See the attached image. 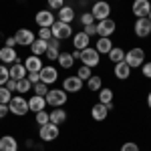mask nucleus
<instances>
[{
	"mask_svg": "<svg viewBox=\"0 0 151 151\" xmlns=\"http://www.w3.org/2000/svg\"><path fill=\"white\" fill-rule=\"evenodd\" d=\"M147 107L151 109V91H149V95H147Z\"/></svg>",
	"mask_w": 151,
	"mask_h": 151,
	"instance_id": "nucleus-49",
	"label": "nucleus"
},
{
	"mask_svg": "<svg viewBox=\"0 0 151 151\" xmlns=\"http://www.w3.org/2000/svg\"><path fill=\"white\" fill-rule=\"evenodd\" d=\"M50 32H52V38H57V40H67L73 36V26L67 22H60V20H55V24L50 26Z\"/></svg>",
	"mask_w": 151,
	"mask_h": 151,
	"instance_id": "nucleus-4",
	"label": "nucleus"
},
{
	"mask_svg": "<svg viewBox=\"0 0 151 151\" xmlns=\"http://www.w3.org/2000/svg\"><path fill=\"white\" fill-rule=\"evenodd\" d=\"M0 151H18V141L12 135H4L0 137Z\"/></svg>",
	"mask_w": 151,
	"mask_h": 151,
	"instance_id": "nucleus-23",
	"label": "nucleus"
},
{
	"mask_svg": "<svg viewBox=\"0 0 151 151\" xmlns=\"http://www.w3.org/2000/svg\"><path fill=\"white\" fill-rule=\"evenodd\" d=\"M87 89H89L91 93L101 91V89H103V79H101V77H97V75H91V79L87 81Z\"/></svg>",
	"mask_w": 151,
	"mask_h": 151,
	"instance_id": "nucleus-27",
	"label": "nucleus"
},
{
	"mask_svg": "<svg viewBox=\"0 0 151 151\" xmlns=\"http://www.w3.org/2000/svg\"><path fill=\"white\" fill-rule=\"evenodd\" d=\"M16 60H20L18 55H16V50L10 47H2L0 48V63L2 65H12V63H16Z\"/></svg>",
	"mask_w": 151,
	"mask_h": 151,
	"instance_id": "nucleus-15",
	"label": "nucleus"
},
{
	"mask_svg": "<svg viewBox=\"0 0 151 151\" xmlns=\"http://www.w3.org/2000/svg\"><path fill=\"white\" fill-rule=\"evenodd\" d=\"M91 75H93V73H91V67H85V65H81V69L77 70V77H79L83 83L89 81V79H91Z\"/></svg>",
	"mask_w": 151,
	"mask_h": 151,
	"instance_id": "nucleus-32",
	"label": "nucleus"
},
{
	"mask_svg": "<svg viewBox=\"0 0 151 151\" xmlns=\"http://www.w3.org/2000/svg\"><path fill=\"white\" fill-rule=\"evenodd\" d=\"M48 48V42L47 40H42V38H35L32 40V45H30V55H36V57H40V55H45Z\"/></svg>",
	"mask_w": 151,
	"mask_h": 151,
	"instance_id": "nucleus-25",
	"label": "nucleus"
},
{
	"mask_svg": "<svg viewBox=\"0 0 151 151\" xmlns=\"http://www.w3.org/2000/svg\"><path fill=\"white\" fill-rule=\"evenodd\" d=\"M32 89V85H30V81L24 77V79H20V81H16V93H28Z\"/></svg>",
	"mask_w": 151,
	"mask_h": 151,
	"instance_id": "nucleus-31",
	"label": "nucleus"
},
{
	"mask_svg": "<svg viewBox=\"0 0 151 151\" xmlns=\"http://www.w3.org/2000/svg\"><path fill=\"white\" fill-rule=\"evenodd\" d=\"M47 2H48V8L50 10H58V8L65 6V0H47Z\"/></svg>",
	"mask_w": 151,
	"mask_h": 151,
	"instance_id": "nucleus-40",
	"label": "nucleus"
},
{
	"mask_svg": "<svg viewBox=\"0 0 151 151\" xmlns=\"http://www.w3.org/2000/svg\"><path fill=\"white\" fill-rule=\"evenodd\" d=\"M35 119H36V125H47L48 123V113L47 111H38Z\"/></svg>",
	"mask_w": 151,
	"mask_h": 151,
	"instance_id": "nucleus-37",
	"label": "nucleus"
},
{
	"mask_svg": "<svg viewBox=\"0 0 151 151\" xmlns=\"http://www.w3.org/2000/svg\"><path fill=\"white\" fill-rule=\"evenodd\" d=\"M22 65H24V69H26V73H38V70L45 67L42 60H40V57H36V55H30Z\"/></svg>",
	"mask_w": 151,
	"mask_h": 151,
	"instance_id": "nucleus-16",
	"label": "nucleus"
},
{
	"mask_svg": "<svg viewBox=\"0 0 151 151\" xmlns=\"http://www.w3.org/2000/svg\"><path fill=\"white\" fill-rule=\"evenodd\" d=\"M38 135H40V139L42 141H55L60 135V131H58V125H55V123H50L48 121L47 125H40V131H38Z\"/></svg>",
	"mask_w": 151,
	"mask_h": 151,
	"instance_id": "nucleus-7",
	"label": "nucleus"
},
{
	"mask_svg": "<svg viewBox=\"0 0 151 151\" xmlns=\"http://www.w3.org/2000/svg\"><path fill=\"white\" fill-rule=\"evenodd\" d=\"M16 45H20V47H30L32 45V40H35V35H32V30H28V28H18L16 30Z\"/></svg>",
	"mask_w": 151,
	"mask_h": 151,
	"instance_id": "nucleus-14",
	"label": "nucleus"
},
{
	"mask_svg": "<svg viewBox=\"0 0 151 151\" xmlns=\"http://www.w3.org/2000/svg\"><path fill=\"white\" fill-rule=\"evenodd\" d=\"M8 111L16 117H24L28 113V99H24L22 95H16L12 97L10 103H8Z\"/></svg>",
	"mask_w": 151,
	"mask_h": 151,
	"instance_id": "nucleus-2",
	"label": "nucleus"
},
{
	"mask_svg": "<svg viewBox=\"0 0 151 151\" xmlns=\"http://www.w3.org/2000/svg\"><path fill=\"white\" fill-rule=\"evenodd\" d=\"M4 87H6V89H8V91H12V93H14V91H16V81H12V79H8V81H6V85H4Z\"/></svg>",
	"mask_w": 151,
	"mask_h": 151,
	"instance_id": "nucleus-46",
	"label": "nucleus"
},
{
	"mask_svg": "<svg viewBox=\"0 0 151 151\" xmlns=\"http://www.w3.org/2000/svg\"><path fill=\"white\" fill-rule=\"evenodd\" d=\"M38 75H40V83H45V85H55L58 79V70L55 67H42L38 70Z\"/></svg>",
	"mask_w": 151,
	"mask_h": 151,
	"instance_id": "nucleus-13",
	"label": "nucleus"
},
{
	"mask_svg": "<svg viewBox=\"0 0 151 151\" xmlns=\"http://www.w3.org/2000/svg\"><path fill=\"white\" fill-rule=\"evenodd\" d=\"M133 30H135V35L139 36V38H145V36L151 35V20L145 16V18H137L135 20V26H133Z\"/></svg>",
	"mask_w": 151,
	"mask_h": 151,
	"instance_id": "nucleus-11",
	"label": "nucleus"
},
{
	"mask_svg": "<svg viewBox=\"0 0 151 151\" xmlns=\"http://www.w3.org/2000/svg\"><path fill=\"white\" fill-rule=\"evenodd\" d=\"M8 73H10V79L12 81H20V79H24L26 77V69H24L22 63H12L10 67H8Z\"/></svg>",
	"mask_w": 151,
	"mask_h": 151,
	"instance_id": "nucleus-18",
	"label": "nucleus"
},
{
	"mask_svg": "<svg viewBox=\"0 0 151 151\" xmlns=\"http://www.w3.org/2000/svg\"><path fill=\"white\" fill-rule=\"evenodd\" d=\"M131 10H133V14H135L137 18H145L151 10V2L149 0H133Z\"/></svg>",
	"mask_w": 151,
	"mask_h": 151,
	"instance_id": "nucleus-12",
	"label": "nucleus"
},
{
	"mask_svg": "<svg viewBox=\"0 0 151 151\" xmlns=\"http://www.w3.org/2000/svg\"><path fill=\"white\" fill-rule=\"evenodd\" d=\"M83 32H87L89 36H95V35H97V24H89V26H85Z\"/></svg>",
	"mask_w": 151,
	"mask_h": 151,
	"instance_id": "nucleus-44",
	"label": "nucleus"
},
{
	"mask_svg": "<svg viewBox=\"0 0 151 151\" xmlns=\"http://www.w3.org/2000/svg\"><path fill=\"white\" fill-rule=\"evenodd\" d=\"M48 121L55 123V125H63V123L67 121V111L60 109V107H55V109L48 113Z\"/></svg>",
	"mask_w": 151,
	"mask_h": 151,
	"instance_id": "nucleus-21",
	"label": "nucleus"
},
{
	"mask_svg": "<svg viewBox=\"0 0 151 151\" xmlns=\"http://www.w3.org/2000/svg\"><path fill=\"white\" fill-rule=\"evenodd\" d=\"M79 60H81L85 67L95 69V67L101 63V55H99L93 47H87V48H83V50H81V58H79Z\"/></svg>",
	"mask_w": 151,
	"mask_h": 151,
	"instance_id": "nucleus-5",
	"label": "nucleus"
},
{
	"mask_svg": "<svg viewBox=\"0 0 151 151\" xmlns=\"http://www.w3.org/2000/svg\"><path fill=\"white\" fill-rule=\"evenodd\" d=\"M10 79V73H8V67L6 65H0V87L6 85V81Z\"/></svg>",
	"mask_w": 151,
	"mask_h": 151,
	"instance_id": "nucleus-35",
	"label": "nucleus"
},
{
	"mask_svg": "<svg viewBox=\"0 0 151 151\" xmlns=\"http://www.w3.org/2000/svg\"><path fill=\"white\" fill-rule=\"evenodd\" d=\"M107 115H109V107H107V105H103V103L93 105V109H91V117H93L95 121H105Z\"/></svg>",
	"mask_w": 151,
	"mask_h": 151,
	"instance_id": "nucleus-22",
	"label": "nucleus"
},
{
	"mask_svg": "<svg viewBox=\"0 0 151 151\" xmlns=\"http://www.w3.org/2000/svg\"><path fill=\"white\" fill-rule=\"evenodd\" d=\"M111 48H113V42H111V38H109V36H99L95 50H97L99 55H109V50H111Z\"/></svg>",
	"mask_w": 151,
	"mask_h": 151,
	"instance_id": "nucleus-24",
	"label": "nucleus"
},
{
	"mask_svg": "<svg viewBox=\"0 0 151 151\" xmlns=\"http://www.w3.org/2000/svg\"><path fill=\"white\" fill-rule=\"evenodd\" d=\"M83 87H85V83L75 75V77H67L65 81H63V91L65 93H79L83 91Z\"/></svg>",
	"mask_w": 151,
	"mask_h": 151,
	"instance_id": "nucleus-9",
	"label": "nucleus"
},
{
	"mask_svg": "<svg viewBox=\"0 0 151 151\" xmlns=\"http://www.w3.org/2000/svg\"><path fill=\"white\" fill-rule=\"evenodd\" d=\"M32 91H35V95H38V97H45V95L48 93V85L38 81L36 85H32Z\"/></svg>",
	"mask_w": 151,
	"mask_h": 151,
	"instance_id": "nucleus-33",
	"label": "nucleus"
},
{
	"mask_svg": "<svg viewBox=\"0 0 151 151\" xmlns=\"http://www.w3.org/2000/svg\"><path fill=\"white\" fill-rule=\"evenodd\" d=\"M45 101L50 107H65V103L69 101V95L65 93L63 89H50L47 95H45Z\"/></svg>",
	"mask_w": 151,
	"mask_h": 151,
	"instance_id": "nucleus-3",
	"label": "nucleus"
},
{
	"mask_svg": "<svg viewBox=\"0 0 151 151\" xmlns=\"http://www.w3.org/2000/svg\"><path fill=\"white\" fill-rule=\"evenodd\" d=\"M10 99H12V91H8V89L2 85V87H0V103L8 105V103H10Z\"/></svg>",
	"mask_w": 151,
	"mask_h": 151,
	"instance_id": "nucleus-34",
	"label": "nucleus"
},
{
	"mask_svg": "<svg viewBox=\"0 0 151 151\" xmlns=\"http://www.w3.org/2000/svg\"><path fill=\"white\" fill-rule=\"evenodd\" d=\"M45 107H47V101H45V97H38V95H32V97L28 99V111H32V113H38V111H45Z\"/></svg>",
	"mask_w": 151,
	"mask_h": 151,
	"instance_id": "nucleus-20",
	"label": "nucleus"
},
{
	"mask_svg": "<svg viewBox=\"0 0 151 151\" xmlns=\"http://www.w3.org/2000/svg\"><path fill=\"white\" fill-rule=\"evenodd\" d=\"M26 79L30 81V85H36V83L40 81V75L38 73H26Z\"/></svg>",
	"mask_w": 151,
	"mask_h": 151,
	"instance_id": "nucleus-43",
	"label": "nucleus"
},
{
	"mask_svg": "<svg viewBox=\"0 0 151 151\" xmlns=\"http://www.w3.org/2000/svg\"><path fill=\"white\" fill-rule=\"evenodd\" d=\"M57 60H58V65H60L63 69H70V67H73V63H75V58H73L70 52H60Z\"/></svg>",
	"mask_w": 151,
	"mask_h": 151,
	"instance_id": "nucleus-29",
	"label": "nucleus"
},
{
	"mask_svg": "<svg viewBox=\"0 0 151 151\" xmlns=\"http://www.w3.org/2000/svg\"><path fill=\"white\" fill-rule=\"evenodd\" d=\"M14 45H16V38H14V36H8V38H6V45H4V47L14 48Z\"/></svg>",
	"mask_w": 151,
	"mask_h": 151,
	"instance_id": "nucleus-47",
	"label": "nucleus"
},
{
	"mask_svg": "<svg viewBox=\"0 0 151 151\" xmlns=\"http://www.w3.org/2000/svg\"><path fill=\"white\" fill-rule=\"evenodd\" d=\"M131 67H129L125 60H121V63H117L115 65V69H113V73H115V77L119 79V81H125V79H129L131 77Z\"/></svg>",
	"mask_w": 151,
	"mask_h": 151,
	"instance_id": "nucleus-17",
	"label": "nucleus"
},
{
	"mask_svg": "<svg viewBox=\"0 0 151 151\" xmlns=\"http://www.w3.org/2000/svg\"><path fill=\"white\" fill-rule=\"evenodd\" d=\"M35 22L40 26V28H50L52 24H55V14L48 10V8H45V10H38L35 16Z\"/></svg>",
	"mask_w": 151,
	"mask_h": 151,
	"instance_id": "nucleus-8",
	"label": "nucleus"
},
{
	"mask_svg": "<svg viewBox=\"0 0 151 151\" xmlns=\"http://www.w3.org/2000/svg\"><path fill=\"white\" fill-rule=\"evenodd\" d=\"M99 93V103L103 105H113V91L111 89H101V91H97Z\"/></svg>",
	"mask_w": 151,
	"mask_h": 151,
	"instance_id": "nucleus-28",
	"label": "nucleus"
},
{
	"mask_svg": "<svg viewBox=\"0 0 151 151\" xmlns=\"http://www.w3.org/2000/svg\"><path fill=\"white\" fill-rule=\"evenodd\" d=\"M95 24H97V35L99 36H111L117 28L113 18H105V20H99V22H95Z\"/></svg>",
	"mask_w": 151,
	"mask_h": 151,
	"instance_id": "nucleus-10",
	"label": "nucleus"
},
{
	"mask_svg": "<svg viewBox=\"0 0 151 151\" xmlns=\"http://www.w3.org/2000/svg\"><path fill=\"white\" fill-rule=\"evenodd\" d=\"M139 69H141V75H143L145 79H151V60L143 63V65H141Z\"/></svg>",
	"mask_w": 151,
	"mask_h": 151,
	"instance_id": "nucleus-39",
	"label": "nucleus"
},
{
	"mask_svg": "<svg viewBox=\"0 0 151 151\" xmlns=\"http://www.w3.org/2000/svg\"><path fill=\"white\" fill-rule=\"evenodd\" d=\"M125 63H127L131 69H139L141 65L145 63V50L139 47H133L125 52Z\"/></svg>",
	"mask_w": 151,
	"mask_h": 151,
	"instance_id": "nucleus-1",
	"label": "nucleus"
},
{
	"mask_svg": "<svg viewBox=\"0 0 151 151\" xmlns=\"http://www.w3.org/2000/svg\"><path fill=\"white\" fill-rule=\"evenodd\" d=\"M45 55L48 57V60H57V58H58V55H60V48H57V47H48Z\"/></svg>",
	"mask_w": 151,
	"mask_h": 151,
	"instance_id": "nucleus-36",
	"label": "nucleus"
},
{
	"mask_svg": "<svg viewBox=\"0 0 151 151\" xmlns=\"http://www.w3.org/2000/svg\"><path fill=\"white\" fill-rule=\"evenodd\" d=\"M109 58L117 65V63L125 60V50H123V48H119V47H113L111 50H109Z\"/></svg>",
	"mask_w": 151,
	"mask_h": 151,
	"instance_id": "nucleus-30",
	"label": "nucleus"
},
{
	"mask_svg": "<svg viewBox=\"0 0 151 151\" xmlns=\"http://www.w3.org/2000/svg\"><path fill=\"white\" fill-rule=\"evenodd\" d=\"M58 20L60 22H67V24H70L73 20H75V10L70 8V6H63V8H58Z\"/></svg>",
	"mask_w": 151,
	"mask_h": 151,
	"instance_id": "nucleus-26",
	"label": "nucleus"
},
{
	"mask_svg": "<svg viewBox=\"0 0 151 151\" xmlns=\"http://www.w3.org/2000/svg\"><path fill=\"white\" fill-rule=\"evenodd\" d=\"M81 24L83 26H89V24H95V18L91 12H83L81 14Z\"/></svg>",
	"mask_w": 151,
	"mask_h": 151,
	"instance_id": "nucleus-38",
	"label": "nucleus"
},
{
	"mask_svg": "<svg viewBox=\"0 0 151 151\" xmlns=\"http://www.w3.org/2000/svg\"><path fill=\"white\" fill-rule=\"evenodd\" d=\"M91 14H93V18L97 22H99V20H105V18H109V14H111V4L105 2V0H97L93 4V8H91Z\"/></svg>",
	"mask_w": 151,
	"mask_h": 151,
	"instance_id": "nucleus-6",
	"label": "nucleus"
},
{
	"mask_svg": "<svg viewBox=\"0 0 151 151\" xmlns=\"http://www.w3.org/2000/svg\"><path fill=\"white\" fill-rule=\"evenodd\" d=\"M89 42H91V36L87 35V32H77V35H73V47L77 48V50H83V48L89 47Z\"/></svg>",
	"mask_w": 151,
	"mask_h": 151,
	"instance_id": "nucleus-19",
	"label": "nucleus"
},
{
	"mask_svg": "<svg viewBox=\"0 0 151 151\" xmlns=\"http://www.w3.org/2000/svg\"><path fill=\"white\" fill-rule=\"evenodd\" d=\"M147 18H149V20H151V10H149V14H147Z\"/></svg>",
	"mask_w": 151,
	"mask_h": 151,
	"instance_id": "nucleus-50",
	"label": "nucleus"
},
{
	"mask_svg": "<svg viewBox=\"0 0 151 151\" xmlns=\"http://www.w3.org/2000/svg\"><path fill=\"white\" fill-rule=\"evenodd\" d=\"M121 151H139V145L135 141H127V143H123Z\"/></svg>",
	"mask_w": 151,
	"mask_h": 151,
	"instance_id": "nucleus-42",
	"label": "nucleus"
},
{
	"mask_svg": "<svg viewBox=\"0 0 151 151\" xmlns=\"http://www.w3.org/2000/svg\"><path fill=\"white\" fill-rule=\"evenodd\" d=\"M38 38H42V40H50V38H52V32H50V28H40V30H38Z\"/></svg>",
	"mask_w": 151,
	"mask_h": 151,
	"instance_id": "nucleus-41",
	"label": "nucleus"
},
{
	"mask_svg": "<svg viewBox=\"0 0 151 151\" xmlns=\"http://www.w3.org/2000/svg\"><path fill=\"white\" fill-rule=\"evenodd\" d=\"M70 55H73L75 60H79V58H81V50H77V48H75V52H70Z\"/></svg>",
	"mask_w": 151,
	"mask_h": 151,
	"instance_id": "nucleus-48",
	"label": "nucleus"
},
{
	"mask_svg": "<svg viewBox=\"0 0 151 151\" xmlns=\"http://www.w3.org/2000/svg\"><path fill=\"white\" fill-rule=\"evenodd\" d=\"M10 111H8V105H4V103H0V119H4V117L8 115Z\"/></svg>",
	"mask_w": 151,
	"mask_h": 151,
	"instance_id": "nucleus-45",
	"label": "nucleus"
}]
</instances>
